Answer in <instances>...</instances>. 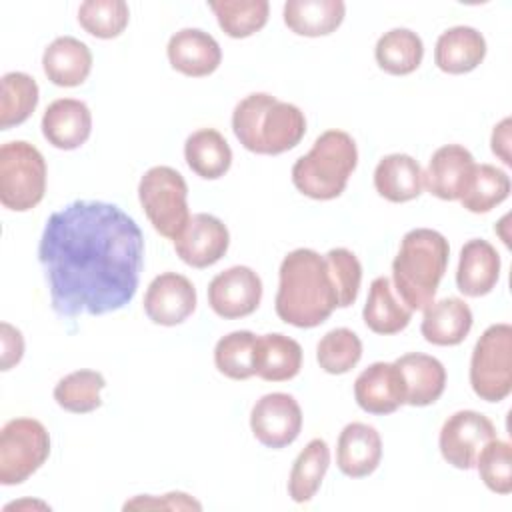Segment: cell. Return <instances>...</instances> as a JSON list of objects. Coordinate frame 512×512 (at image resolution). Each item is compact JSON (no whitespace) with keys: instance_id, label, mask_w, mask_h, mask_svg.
Returning a JSON list of instances; mask_svg holds the SVG:
<instances>
[{"instance_id":"1","label":"cell","mask_w":512,"mask_h":512,"mask_svg":"<svg viewBox=\"0 0 512 512\" xmlns=\"http://www.w3.org/2000/svg\"><path fill=\"white\" fill-rule=\"evenodd\" d=\"M38 260L56 316H102L132 302L144 264V236L120 206L74 200L48 216Z\"/></svg>"},{"instance_id":"2","label":"cell","mask_w":512,"mask_h":512,"mask_svg":"<svg viewBox=\"0 0 512 512\" xmlns=\"http://www.w3.org/2000/svg\"><path fill=\"white\" fill-rule=\"evenodd\" d=\"M274 308L282 322L296 328H316L330 318L338 296L324 256L312 248H296L284 256Z\"/></svg>"},{"instance_id":"3","label":"cell","mask_w":512,"mask_h":512,"mask_svg":"<svg viewBox=\"0 0 512 512\" xmlns=\"http://www.w3.org/2000/svg\"><path fill=\"white\" fill-rule=\"evenodd\" d=\"M232 132L248 152L276 156L300 144L306 134V118L296 104L254 92L236 104Z\"/></svg>"},{"instance_id":"4","label":"cell","mask_w":512,"mask_h":512,"mask_svg":"<svg viewBox=\"0 0 512 512\" xmlns=\"http://www.w3.org/2000/svg\"><path fill=\"white\" fill-rule=\"evenodd\" d=\"M450 256L448 240L432 228H414L404 234L392 262V280L406 308L424 310L434 302Z\"/></svg>"},{"instance_id":"5","label":"cell","mask_w":512,"mask_h":512,"mask_svg":"<svg viewBox=\"0 0 512 512\" xmlns=\"http://www.w3.org/2000/svg\"><path fill=\"white\" fill-rule=\"evenodd\" d=\"M358 164L354 138L344 130L322 132L308 154L292 166V184L312 200L338 198Z\"/></svg>"},{"instance_id":"6","label":"cell","mask_w":512,"mask_h":512,"mask_svg":"<svg viewBox=\"0 0 512 512\" xmlns=\"http://www.w3.org/2000/svg\"><path fill=\"white\" fill-rule=\"evenodd\" d=\"M46 192V160L26 140L4 142L0 148V202L12 212L36 208Z\"/></svg>"},{"instance_id":"7","label":"cell","mask_w":512,"mask_h":512,"mask_svg":"<svg viewBox=\"0 0 512 512\" xmlns=\"http://www.w3.org/2000/svg\"><path fill=\"white\" fill-rule=\"evenodd\" d=\"M138 200L154 230L172 242L190 220L188 184L170 166H152L144 172L138 182Z\"/></svg>"},{"instance_id":"8","label":"cell","mask_w":512,"mask_h":512,"mask_svg":"<svg viewBox=\"0 0 512 512\" xmlns=\"http://www.w3.org/2000/svg\"><path fill=\"white\" fill-rule=\"evenodd\" d=\"M470 386L480 400L502 402L512 392V326L498 322L476 340L470 358Z\"/></svg>"},{"instance_id":"9","label":"cell","mask_w":512,"mask_h":512,"mask_svg":"<svg viewBox=\"0 0 512 512\" xmlns=\"http://www.w3.org/2000/svg\"><path fill=\"white\" fill-rule=\"evenodd\" d=\"M50 456V434L34 418H12L0 432V484L28 480Z\"/></svg>"},{"instance_id":"10","label":"cell","mask_w":512,"mask_h":512,"mask_svg":"<svg viewBox=\"0 0 512 512\" xmlns=\"http://www.w3.org/2000/svg\"><path fill=\"white\" fill-rule=\"evenodd\" d=\"M496 438V426L488 416L476 410H458L448 416L440 428L438 448L442 458L458 468L470 470L476 464V456Z\"/></svg>"},{"instance_id":"11","label":"cell","mask_w":512,"mask_h":512,"mask_svg":"<svg viewBox=\"0 0 512 512\" xmlns=\"http://www.w3.org/2000/svg\"><path fill=\"white\" fill-rule=\"evenodd\" d=\"M254 438L272 450L290 446L302 430V410L294 396L286 392L264 394L250 412Z\"/></svg>"},{"instance_id":"12","label":"cell","mask_w":512,"mask_h":512,"mask_svg":"<svg viewBox=\"0 0 512 512\" xmlns=\"http://www.w3.org/2000/svg\"><path fill=\"white\" fill-rule=\"evenodd\" d=\"M262 300V280L250 266H230L208 284V304L224 320L250 316Z\"/></svg>"},{"instance_id":"13","label":"cell","mask_w":512,"mask_h":512,"mask_svg":"<svg viewBox=\"0 0 512 512\" xmlns=\"http://www.w3.org/2000/svg\"><path fill=\"white\" fill-rule=\"evenodd\" d=\"M230 246L226 224L206 212L192 214L182 234L174 240L180 260L192 268H208L216 264Z\"/></svg>"},{"instance_id":"14","label":"cell","mask_w":512,"mask_h":512,"mask_svg":"<svg viewBox=\"0 0 512 512\" xmlns=\"http://www.w3.org/2000/svg\"><path fill=\"white\" fill-rule=\"evenodd\" d=\"M196 288L178 272L158 274L146 288L144 312L160 326L182 324L196 310Z\"/></svg>"},{"instance_id":"15","label":"cell","mask_w":512,"mask_h":512,"mask_svg":"<svg viewBox=\"0 0 512 512\" xmlns=\"http://www.w3.org/2000/svg\"><path fill=\"white\" fill-rule=\"evenodd\" d=\"M356 404L376 416L392 414L406 404V386L394 362H374L354 380Z\"/></svg>"},{"instance_id":"16","label":"cell","mask_w":512,"mask_h":512,"mask_svg":"<svg viewBox=\"0 0 512 512\" xmlns=\"http://www.w3.org/2000/svg\"><path fill=\"white\" fill-rule=\"evenodd\" d=\"M474 156L460 144L440 146L428 160L424 188L440 200H460L474 172Z\"/></svg>"},{"instance_id":"17","label":"cell","mask_w":512,"mask_h":512,"mask_svg":"<svg viewBox=\"0 0 512 512\" xmlns=\"http://www.w3.org/2000/svg\"><path fill=\"white\" fill-rule=\"evenodd\" d=\"M166 56L176 72L192 78L216 72L222 62L220 44L212 34L200 28H182L172 34L166 46Z\"/></svg>"},{"instance_id":"18","label":"cell","mask_w":512,"mask_h":512,"mask_svg":"<svg viewBox=\"0 0 512 512\" xmlns=\"http://www.w3.org/2000/svg\"><path fill=\"white\" fill-rule=\"evenodd\" d=\"M40 128L54 148L76 150L92 134V112L82 100L58 98L44 110Z\"/></svg>"},{"instance_id":"19","label":"cell","mask_w":512,"mask_h":512,"mask_svg":"<svg viewBox=\"0 0 512 512\" xmlns=\"http://www.w3.org/2000/svg\"><path fill=\"white\" fill-rule=\"evenodd\" d=\"M382 460V438L378 430L364 422H350L342 428L336 444L338 470L348 478L372 474Z\"/></svg>"},{"instance_id":"20","label":"cell","mask_w":512,"mask_h":512,"mask_svg":"<svg viewBox=\"0 0 512 512\" xmlns=\"http://www.w3.org/2000/svg\"><path fill=\"white\" fill-rule=\"evenodd\" d=\"M500 278V254L482 238L468 240L460 250L456 286L468 298H480L494 290Z\"/></svg>"},{"instance_id":"21","label":"cell","mask_w":512,"mask_h":512,"mask_svg":"<svg viewBox=\"0 0 512 512\" xmlns=\"http://www.w3.org/2000/svg\"><path fill=\"white\" fill-rule=\"evenodd\" d=\"M42 68L54 86L74 88L90 76L92 52L74 36H58L44 48Z\"/></svg>"},{"instance_id":"22","label":"cell","mask_w":512,"mask_h":512,"mask_svg":"<svg viewBox=\"0 0 512 512\" xmlns=\"http://www.w3.org/2000/svg\"><path fill=\"white\" fill-rule=\"evenodd\" d=\"M394 364L404 378L406 404L422 408L442 396L446 388V368L438 358L424 352H408L396 358Z\"/></svg>"},{"instance_id":"23","label":"cell","mask_w":512,"mask_h":512,"mask_svg":"<svg viewBox=\"0 0 512 512\" xmlns=\"http://www.w3.org/2000/svg\"><path fill=\"white\" fill-rule=\"evenodd\" d=\"M472 310L462 298H442L424 308L420 332L434 346H458L470 334Z\"/></svg>"},{"instance_id":"24","label":"cell","mask_w":512,"mask_h":512,"mask_svg":"<svg viewBox=\"0 0 512 512\" xmlns=\"http://www.w3.org/2000/svg\"><path fill=\"white\" fill-rule=\"evenodd\" d=\"M486 40L472 26H454L442 32L434 48V64L446 74H468L482 64Z\"/></svg>"},{"instance_id":"25","label":"cell","mask_w":512,"mask_h":512,"mask_svg":"<svg viewBox=\"0 0 512 512\" xmlns=\"http://www.w3.org/2000/svg\"><path fill=\"white\" fill-rule=\"evenodd\" d=\"M374 188L388 202H410L422 194L424 170L410 154H388L374 168Z\"/></svg>"},{"instance_id":"26","label":"cell","mask_w":512,"mask_h":512,"mask_svg":"<svg viewBox=\"0 0 512 512\" xmlns=\"http://www.w3.org/2000/svg\"><path fill=\"white\" fill-rule=\"evenodd\" d=\"M256 376L268 382H286L302 368V346L280 332L256 336Z\"/></svg>"},{"instance_id":"27","label":"cell","mask_w":512,"mask_h":512,"mask_svg":"<svg viewBox=\"0 0 512 512\" xmlns=\"http://www.w3.org/2000/svg\"><path fill=\"white\" fill-rule=\"evenodd\" d=\"M342 0H288L284 4V24L298 36L318 38L332 34L344 20Z\"/></svg>"},{"instance_id":"28","label":"cell","mask_w":512,"mask_h":512,"mask_svg":"<svg viewBox=\"0 0 512 512\" xmlns=\"http://www.w3.org/2000/svg\"><path fill=\"white\" fill-rule=\"evenodd\" d=\"M364 324L382 336L402 332L412 318V310L402 304L400 298L394 296L392 282L388 276H378L372 280L368 298L362 310Z\"/></svg>"},{"instance_id":"29","label":"cell","mask_w":512,"mask_h":512,"mask_svg":"<svg viewBox=\"0 0 512 512\" xmlns=\"http://www.w3.org/2000/svg\"><path fill=\"white\" fill-rule=\"evenodd\" d=\"M184 160L196 176L204 180H218L230 170L232 150L218 130L200 128L186 138Z\"/></svg>"},{"instance_id":"30","label":"cell","mask_w":512,"mask_h":512,"mask_svg":"<svg viewBox=\"0 0 512 512\" xmlns=\"http://www.w3.org/2000/svg\"><path fill=\"white\" fill-rule=\"evenodd\" d=\"M330 466V448L322 438H312L296 456L288 476V496L298 502H310Z\"/></svg>"},{"instance_id":"31","label":"cell","mask_w":512,"mask_h":512,"mask_svg":"<svg viewBox=\"0 0 512 512\" xmlns=\"http://www.w3.org/2000/svg\"><path fill=\"white\" fill-rule=\"evenodd\" d=\"M374 58L392 76L412 74L424 58L422 38L410 28H392L378 38Z\"/></svg>"},{"instance_id":"32","label":"cell","mask_w":512,"mask_h":512,"mask_svg":"<svg viewBox=\"0 0 512 512\" xmlns=\"http://www.w3.org/2000/svg\"><path fill=\"white\" fill-rule=\"evenodd\" d=\"M40 90L26 72H6L0 94V130H10L26 122L38 106Z\"/></svg>"},{"instance_id":"33","label":"cell","mask_w":512,"mask_h":512,"mask_svg":"<svg viewBox=\"0 0 512 512\" xmlns=\"http://www.w3.org/2000/svg\"><path fill=\"white\" fill-rule=\"evenodd\" d=\"M510 178L504 170L492 164H476L466 190L460 196V204L474 214H486L502 204L510 194Z\"/></svg>"},{"instance_id":"34","label":"cell","mask_w":512,"mask_h":512,"mask_svg":"<svg viewBox=\"0 0 512 512\" xmlns=\"http://www.w3.org/2000/svg\"><path fill=\"white\" fill-rule=\"evenodd\" d=\"M106 380L96 370H74L58 380L54 386L56 404L72 414H88L102 406L100 392Z\"/></svg>"},{"instance_id":"35","label":"cell","mask_w":512,"mask_h":512,"mask_svg":"<svg viewBox=\"0 0 512 512\" xmlns=\"http://www.w3.org/2000/svg\"><path fill=\"white\" fill-rule=\"evenodd\" d=\"M218 26L230 38H248L268 22L270 4L266 0H220L210 2Z\"/></svg>"},{"instance_id":"36","label":"cell","mask_w":512,"mask_h":512,"mask_svg":"<svg viewBox=\"0 0 512 512\" xmlns=\"http://www.w3.org/2000/svg\"><path fill=\"white\" fill-rule=\"evenodd\" d=\"M256 334L234 330L214 346V364L220 374L232 380H248L256 374Z\"/></svg>"},{"instance_id":"37","label":"cell","mask_w":512,"mask_h":512,"mask_svg":"<svg viewBox=\"0 0 512 512\" xmlns=\"http://www.w3.org/2000/svg\"><path fill=\"white\" fill-rule=\"evenodd\" d=\"M130 10L124 0H86L78 8V24L94 38L110 40L124 32Z\"/></svg>"},{"instance_id":"38","label":"cell","mask_w":512,"mask_h":512,"mask_svg":"<svg viewBox=\"0 0 512 512\" xmlns=\"http://www.w3.org/2000/svg\"><path fill=\"white\" fill-rule=\"evenodd\" d=\"M362 358V340L350 328L326 332L316 346V360L328 374H346Z\"/></svg>"},{"instance_id":"39","label":"cell","mask_w":512,"mask_h":512,"mask_svg":"<svg viewBox=\"0 0 512 512\" xmlns=\"http://www.w3.org/2000/svg\"><path fill=\"white\" fill-rule=\"evenodd\" d=\"M478 474L488 490L496 494L512 492V448L504 440H490L476 456Z\"/></svg>"},{"instance_id":"40","label":"cell","mask_w":512,"mask_h":512,"mask_svg":"<svg viewBox=\"0 0 512 512\" xmlns=\"http://www.w3.org/2000/svg\"><path fill=\"white\" fill-rule=\"evenodd\" d=\"M332 284L338 296V308H348L356 302L360 282H362V264L356 254L348 248H332L324 254Z\"/></svg>"},{"instance_id":"41","label":"cell","mask_w":512,"mask_h":512,"mask_svg":"<svg viewBox=\"0 0 512 512\" xmlns=\"http://www.w3.org/2000/svg\"><path fill=\"white\" fill-rule=\"evenodd\" d=\"M142 508H166V510H202V504L186 492H168L160 498L150 494L134 496L124 504V510H142Z\"/></svg>"},{"instance_id":"42","label":"cell","mask_w":512,"mask_h":512,"mask_svg":"<svg viewBox=\"0 0 512 512\" xmlns=\"http://www.w3.org/2000/svg\"><path fill=\"white\" fill-rule=\"evenodd\" d=\"M0 330H2V334H0V340H2V370L6 372L22 360L24 338H22V332L18 328H14L12 324H8V322H2Z\"/></svg>"},{"instance_id":"43","label":"cell","mask_w":512,"mask_h":512,"mask_svg":"<svg viewBox=\"0 0 512 512\" xmlns=\"http://www.w3.org/2000/svg\"><path fill=\"white\" fill-rule=\"evenodd\" d=\"M510 126L512 120L504 118L502 122H498L492 130V138H490V146H492V154L498 156L506 166H512V156H510Z\"/></svg>"},{"instance_id":"44","label":"cell","mask_w":512,"mask_h":512,"mask_svg":"<svg viewBox=\"0 0 512 512\" xmlns=\"http://www.w3.org/2000/svg\"><path fill=\"white\" fill-rule=\"evenodd\" d=\"M30 506H34V508H50V506L44 504V502H30V500H26V502H12V504H8L4 510L8 512V510H12V508L20 510V508H30Z\"/></svg>"}]
</instances>
